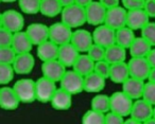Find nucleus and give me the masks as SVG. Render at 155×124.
Listing matches in <instances>:
<instances>
[{
  "mask_svg": "<svg viewBox=\"0 0 155 124\" xmlns=\"http://www.w3.org/2000/svg\"><path fill=\"white\" fill-rule=\"evenodd\" d=\"M61 21L66 24L71 29L80 28L87 22L86 10L75 3L65 7L61 13Z\"/></svg>",
  "mask_w": 155,
  "mask_h": 124,
  "instance_id": "1",
  "label": "nucleus"
},
{
  "mask_svg": "<svg viewBox=\"0 0 155 124\" xmlns=\"http://www.w3.org/2000/svg\"><path fill=\"white\" fill-rule=\"evenodd\" d=\"M134 101L124 91H117L110 96V110L122 117H129L131 115Z\"/></svg>",
  "mask_w": 155,
  "mask_h": 124,
  "instance_id": "2",
  "label": "nucleus"
},
{
  "mask_svg": "<svg viewBox=\"0 0 155 124\" xmlns=\"http://www.w3.org/2000/svg\"><path fill=\"white\" fill-rule=\"evenodd\" d=\"M60 85L72 96L79 94L84 91V77L73 69L67 70L60 81Z\"/></svg>",
  "mask_w": 155,
  "mask_h": 124,
  "instance_id": "3",
  "label": "nucleus"
},
{
  "mask_svg": "<svg viewBox=\"0 0 155 124\" xmlns=\"http://www.w3.org/2000/svg\"><path fill=\"white\" fill-rule=\"evenodd\" d=\"M20 102L30 104L36 101V89L35 82L31 79H20L13 86Z\"/></svg>",
  "mask_w": 155,
  "mask_h": 124,
  "instance_id": "4",
  "label": "nucleus"
},
{
  "mask_svg": "<svg viewBox=\"0 0 155 124\" xmlns=\"http://www.w3.org/2000/svg\"><path fill=\"white\" fill-rule=\"evenodd\" d=\"M35 89H36V101L41 103H50L58 87H56V82L43 75L35 81Z\"/></svg>",
  "mask_w": 155,
  "mask_h": 124,
  "instance_id": "5",
  "label": "nucleus"
},
{
  "mask_svg": "<svg viewBox=\"0 0 155 124\" xmlns=\"http://www.w3.org/2000/svg\"><path fill=\"white\" fill-rule=\"evenodd\" d=\"M0 24H1V28L16 33L22 31L25 27V19L22 14L19 12L15 10H7L1 14Z\"/></svg>",
  "mask_w": 155,
  "mask_h": 124,
  "instance_id": "6",
  "label": "nucleus"
},
{
  "mask_svg": "<svg viewBox=\"0 0 155 124\" xmlns=\"http://www.w3.org/2000/svg\"><path fill=\"white\" fill-rule=\"evenodd\" d=\"M50 28V36L49 39L55 43L56 45L62 46L65 44H68L71 41V37H72V29L63 21L55 22V24H51Z\"/></svg>",
  "mask_w": 155,
  "mask_h": 124,
  "instance_id": "7",
  "label": "nucleus"
},
{
  "mask_svg": "<svg viewBox=\"0 0 155 124\" xmlns=\"http://www.w3.org/2000/svg\"><path fill=\"white\" fill-rule=\"evenodd\" d=\"M94 43L104 48L116 44V30L103 24L96 27L93 32Z\"/></svg>",
  "mask_w": 155,
  "mask_h": 124,
  "instance_id": "8",
  "label": "nucleus"
},
{
  "mask_svg": "<svg viewBox=\"0 0 155 124\" xmlns=\"http://www.w3.org/2000/svg\"><path fill=\"white\" fill-rule=\"evenodd\" d=\"M85 10H86L87 24H89L91 26L98 27L105 22L107 9L100 2L99 0L93 1L91 5L85 8Z\"/></svg>",
  "mask_w": 155,
  "mask_h": 124,
  "instance_id": "9",
  "label": "nucleus"
},
{
  "mask_svg": "<svg viewBox=\"0 0 155 124\" xmlns=\"http://www.w3.org/2000/svg\"><path fill=\"white\" fill-rule=\"evenodd\" d=\"M127 65H129L130 74L132 77H136L142 81L148 80L149 73L152 67L147 57H131L127 62Z\"/></svg>",
  "mask_w": 155,
  "mask_h": 124,
  "instance_id": "10",
  "label": "nucleus"
},
{
  "mask_svg": "<svg viewBox=\"0 0 155 124\" xmlns=\"http://www.w3.org/2000/svg\"><path fill=\"white\" fill-rule=\"evenodd\" d=\"M127 10L123 5H118L116 8L107 10L106 18L104 24L110 26V28L118 30L127 26Z\"/></svg>",
  "mask_w": 155,
  "mask_h": 124,
  "instance_id": "11",
  "label": "nucleus"
},
{
  "mask_svg": "<svg viewBox=\"0 0 155 124\" xmlns=\"http://www.w3.org/2000/svg\"><path fill=\"white\" fill-rule=\"evenodd\" d=\"M70 43L79 50L80 53H87L91 46L95 44L93 33L84 29H77L73 31Z\"/></svg>",
  "mask_w": 155,
  "mask_h": 124,
  "instance_id": "12",
  "label": "nucleus"
},
{
  "mask_svg": "<svg viewBox=\"0 0 155 124\" xmlns=\"http://www.w3.org/2000/svg\"><path fill=\"white\" fill-rule=\"evenodd\" d=\"M66 71L67 67L64 64H62L58 58L48 60V62H43V65H41L43 75L54 82H60L66 73Z\"/></svg>",
  "mask_w": 155,
  "mask_h": 124,
  "instance_id": "13",
  "label": "nucleus"
},
{
  "mask_svg": "<svg viewBox=\"0 0 155 124\" xmlns=\"http://www.w3.org/2000/svg\"><path fill=\"white\" fill-rule=\"evenodd\" d=\"M153 108H154V106L144 99H137L134 101L130 116L135 118L139 123H144L147 120L150 119L153 116Z\"/></svg>",
  "mask_w": 155,
  "mask_h": 124,
  "instance_id": "14",
  "label": "nucleus"
},
{
  "mask_svg": "<svg viewBox=\"0 0 155 124\" xmlns=\"http://www.w3.org/2000/svg\"><path fill=\"white\" fill-rule=\"evenodd\" d=\"M27 34L29 35L34 46H39L41 44L49 41L50 28L44 24L34 22L27 27Z\"/></svg>",
  "mask_w": 155,
  "mask_h": 124,
  "instance_id": "15",
  "label": "nucleus"
},
{
  "mask_svg": "<svg viewBox=\"0 0 155 124\" xmlns=\"http://www.w3.org/2000/svg\"><path fill=\"white\" fill-rule=\"evenodd\" d=\"M20 100L13 87L3 86L0 89V107L3 110H15L20 104Z\"/></svg>",
  "mask_w": 155,
  "mask_h": 124,
  "instance_id": "16",
  "label": "nucleus"
},
{
  "mask_svg": "<svg viewBox=\"0 0 155 124\" xmlns=\"http://www.w3.org/2000/svg\"><path fill=\"white\" fill-rule=\"evenodd\" d=\"M149 22H150V16L146 13L143 9L127 11V26L133 29L134 31H141Z\"/></svg>",
  "mask_w": 155,
  "mask_h": 124,
  "instance_id": "17",
  "label": "nucleus"
},
{
  "mask_svg": "<svg viewBox=\"0 0 155 124\" xmlns=\"http://www.w3.org/2000/svg\"><path fill=\"white\" fill-rule=\"evenodd\" d=\"M80 52L71 43L65 44L58 47V60L62 64H64L67 68H70L74 65L75 60H78Z\"/></svg>",
  "mask_w": 155,
  "mask_h": 124,
  "instance_id": "18",
  "label": "nucleus"
},
{
  "mask_svg": "<svg viewBox=\"0 0 155 124\" xmlns=\"http://www.w3.org/2000/svg\"><path fill=\"white\" fill-rule=\"evenodd\" d=\"M51 106L53 107L55 110L65 111L70 109L71 105H72V94L69 93L62 87L58 88L55 93L53 94L51 101Z\"/></svg>",
  "mask_w": 155,
  "mask_h": 124,
  "instance_id": "19",
  "label": "nucleus"
},
{
  "mask_svg": "<svg viewBox=\"0 0 155 124\" xmlns=\"http://www.w3.org/2000/svg\"><path fill=\"white\" fill-rule=\"evenodd\" d=\"M34 66V56L30 52L17 54V56H16L15 60L13 63V67L17 74H29L33 70Z\"/></svg>",
  "mask_w": 155,
  "mask_h": 124,
  "instance_id": "20",
  "label": "nucleus"
},
{
  "mask_svg": "<svg viewBox=\"0 0 155 124\" xmlns=\"http://www.w3.org/2000/svg\"><path fill=\"white\" fill-rule=\"evenodd\" d=\"M144 85H146L144 81L130 77L122 84V91H124L133 100H137V99L142 98L143 96Z\"/></svg>",
  "mask_w": 155,
  "mask_h": 124,
  "instance_id": "21",
  "label": "nucleus"
},
{
  "mask_svg": "<svg viewBox=\"0 0 155 124\" xmlns=\"http://www.w3.org/2000/svg\"><path fill=\"white\" fill-rule=\"evenodd\" d=\"M105 77L93 71L84 77V91L88 93H99L105 87Z\"/></svg>",
  "mask_w": 155,
  "mask_h": 124,
  "instance_id": "22",
  "label": "nucleus"
},
{
  "mask_svg": "<svg viewBox=\"0 0 155 124\" xmlns=\"http://www.w3.org/2000/svg\"><path fill=\"white\" fill-rule=\"evenodd\" d=\"M130 77H131V74H130V69L127 63L121 62L116 63V64H110V80L113 83L122 85Z\"/></svg>",
  "mask_w": 155,
  "mask_h": 124,
  "instance_id": "23",
  "label": "nucleus"
},
{
  "mask_svg": "<svg viewBox=\"0 0 155 124\" xmlns=\"http://www.w3.org/2000/svg\"><path fill=\"white\" fill-rule=\"evenodd\" d=\"M33 46L34 45H33L32 41L30 39L26 31H19V32L14 33L12 47L17 52V54L31 52Z\"/></svg>",
  "mask_w": 155,
  "mask_h": 124,
  "instance_id": "24",
  "label": "nucleus"
},
{
  "mask_svg": "<svg viewBox=\"0 0 155 124\" xmlns=\"http://www.w3.org/2000/svg\"><path fill=\"white\" fill-rule=\"evenodd\" d=\"M58 47L60 46L56 45L52 41H47L45 43L41 44L37 46L36 53L38 58L41 62H48V60H56L58 55Z\"/></svg>",
  "mask_w": 155,
  "mask_h": 124,
  "instance_id": "25",
  "label": "nucleus"
},
{
  "mask_svg": "<svg viewBox=\"0 0 155 124\" xmlns=\"http://www.w3.org/2000/svg\"><path fill=\"white\" fill-rule=\"evenodd\" d=\"M152 48L151 44L142 36L136 37L129 48L130 55L131 57H146Z\"/></svg>",
  "mask_w": 155,
  "mask_h": 124,
  "instance_id": "26",
  "label": "nucleus"
},
{
  "mask_svg": "<svg viewBox=\"0 0 155 124\" xmlns=\"http://www.w3.org/2000/svg\"><path fill=\"white\" fill-rule=\"evenodd\" d=\"M96 62L88 55L87 53H82L79 55L78 60H75L74 65L72 66V69L82 74L83 77L91 73L95 70Z\"/></svg>",
  "mask_w": 155,
  "mask_h": 124,
  "instance_id": "27",
  "label": "nucleus"
},
{
  "mask_svg": "<svg viewBox=\"0 0 155 124\" xmlns=\"http://www.w3.org/2000/svg\"><path fill=\"white\" fill-rule=\"evenodd\" d=\"M125 60H127V49L124 47L118 44H114L106 48L105 60H107L110 64L125 62Z\"/></svg>",
  "mask_w": 155,
  "mask_h": 124,
  "instance_id": "28",
  "label": "nucleus"
},
{
  "mask_svg": "<svg viewBox=\"0 0 155 124\" xmlns=\"http://www.w3.org/2000/svg\"><path fill=\"white\" fill-rule=\"evenodd\" d=\"M64 7L60 0H41V12L45 17L53 18L58 15H61Z\"/></svg>",
  "mask_w": 155,
  "mask_h": 124,
  "instance_id": "29",
  "label": "nucleus"
},
{
  "mask_svg": "<svg viewBox=\"0 0 155 124\" xmlns=\"http://www.w3.org/2000/svg\"><path fill=\"white\" fill-rule=\"evenodd\" d=\"M135 38V31L127 26L116 30V44L124 47L125 49H129Z\"/></svg>",
  "mask_w": 155,
  "mask_h": 124,
  "instance_id": "30",
  "label": "nucleus"
},
{
  "mask_svg": "<svg viewBox=\"0 0 155 124\" xmlns=\"http://www.w3.org/2000/svg\"><path fill=\"white\" fill-rule=\"evenodd\" d=\"M91 107L95 110L101 111L103 113H108L110 110V96L102 93L97 94L91 100Z\"/></svg>",
  "mask_w": 155,
  "mask_h": 124,
  "instance_id": "31",
  "label": "nucleus"
},
{
  "mask_svg": "<svg viewBox=\"0 0 155 124\" xmlns=\"http://www.w3.org/2000/svg\"><path fill=\"white\" fill-rule=\"evenodd\" d=\"M41 0H18V5L22 13L34 15L41 12Z\"/></svg>",
  "mask_w": 155,
  "mask_h": 124,
  "instance_id": "32",
  "label": "nucleus"
},
{
  "mask_svg": "<svg viewBox=\"0 0 155 124\" xmlns=\"http://www.w3.org/2000/svg\"><path fill=\"white\" fill-rule=\"evenodd\" d=\"M82 123L84 124H104L105 123V113L101 111L89 109L83 115Z\"/></svg>",
  "mask_w": 155,
  "mask_h": 124,
  "instance_id": "33",
  "label": "nucleus"
},
{
  "mask_svg": "<svg viewBox=\"0 0 155 124\" xmlns=\"http://www.w3.org/2000/svg\"><path fill=\"white\" fill-rule=\"evenodd\" d=\"M15 73L13 65L0 64V84L2 86L8 85L10 82L13 81Z\"/></svg>",
  "mask_w": 155,
  "mask_h": 124,
  "instance_id": "34",
  "label": "nucleus"
},
{
  "mask_svg": "<svg viewBox=\"0 0 155 124\" xmlns=\"http://www.w3.org/2000/svg\"><path fill=\"white\" fill-rule=\"evenodd\" d=\"M16 56H17V52L13 49L12 46L0 47V64L13 65Z\"/></svg>",
  "mask_w": 155,
  "mask_h": 124,
  "instance_id": "35",
  "label": "nucleus"
},
{
  "mask_svg": "<svg viewBox=\"0 0 155 124\" xmlns=\"http://www.w3.org/2000/svg\"><path fill=\"white\" fill-rule=\"evenodd\" d=\"M105 51H106V48L102 47L100 45H97V44H94L91 47V49L88 50L87 54L95 62H99V60H105Z\"/></svg>",
  "mask_w": 155,
  "mask_h": 124,
  "instance_id": "36",
  "label": "nucleus"
},
{
  "mask_svg": "<svg viewBox=\"0 0 155 124\" xmlns=\"http://www.w3.org/2000/svg\"><path fill=\"white\" fill-rule=\"evenodd\" d=\"M141 36L155 47V22H149L141 30Z\"/></svg>",
  "mask_w": 155,
  "mask_h": 124,
  "instance_id": "37",
  "label": "nucleus"
},
{
  "mask_svg": "<svg viewBox=\"0 0 155 124\" xmlns=\"http://www.w3.org/2000/svg\"><path fill=\"white\" fill-rule=\"evenodd\" d=\"M142 99L148 101V102L150 103V104H152L153 106L155 105V83L154 82L148 81L146 83Z\"/></svg>",
  "mask_w": 155,
  "mask_h": 124,
  "instance_id": "38",
  "label": "nucleus"
},
{
  "mask_svg": "<svg viewBox=\"0 0 155 124\" xmlns=\"http://www.w3.org/2000/svg\"><path fill=\"white\" fill-rule=\"evenodd\" d=\"M95 72H97L98 74L102 75L105 79H110V64L105 60H99L96 62L95 65Z\"/></svg>",
  "mask_w": 155,
  "mask_h": 124,
  "instance_id": "39",
  "label": "nucleus"
},
{
  "mask_svg": "<svg viewBox=\"0 0 155 124\" xmlns=\"http://www.w3.org/2000/svg\"><path fill=\"white\" fill-rule=\"evenodd\" d=\"M14 33L5 28L0 29V47H10L12 46Z\"/></svg>",
  "mask_w": 155,
  "mask_h": 124,
  "instance_id": "40",
  "label": "nucleus"
},
{
  "mask_svg": "<svg viewBox=\"0 0 155 124\" xmlns=\"http://www.w3.org/2000/svg\"><path fill=\"white\" fill-rule=\"evenodd\" d=\"M144 1L146 0H121V3L127 11H133V10L143 9Z\"/></svg>",
  "mask_w": 155,
  "mask_h": 124,
  "instance_id": "41",
  "label": "nucleus"
},
{
  "mask_svg": "<svg viewBox=\"0 0 155 124\" xmlns=\"http://www.w3.org/2000/svg\"><path fill=\"white\" fill-rule=\"evenodd\" d=\"M124 117L110 110L105 113V124H122L124 123Z\"/></svg>",
  "mask_w": 155,
  "mask_h": 124,
  "instance_id": "42",
  "label": "nucleus"
},
{
  "mask_svg": "<svg viewBox=\"0 0 155 124\" xmlns=\"http://www.w3.org/2000/svg\"><path fill=\"white\" fill-rule=\"evenodd\" d=\"M143 10L150 18H155V0H146Z\"/></svg>",
  "mask_w": 155,
  "mask_h": 124,
  "instance_id": "43",
  "label": "nucleus"
},
{
  "mask_svg": "<svg viewBox=\"0 0 155 124\" xmlns=\"http://www.w3.org/2000/svg\"><path fill=\"white\" fill-rule=\"evenodd\" d=\"M100 2L104 5L107 10L113 9V8H116L119 5L120 0H99Z\"/></svg>",
  "mask_w": 155,
  "mask_h": 124,
  "instance_id": "44",
  "label": "nucleus"
},
{
  "mask_svg": "<svg viewBox=\"0 0 155 124\" xmlns=\"http://www.w3.org/2000/svg\"><path fill=\"white\" fill-rule=\"evenodd\" d=\"M148 62L150 63L151 67H155V47H153L151 49V51L149 52V54L146 56Z\"/></svg>",
  "mask_w": 155,
  "mask_h": 124,
  "instance_id": "45",
  "label": "nucleus"
},
{
  "mask_svg": "<svg viewBox=\"0 0 155 124\" xmlns=\"http://www.w3.org/2000/svg\"><path fill=\"white\" fill-rule=\"evenodd\" d=\"M94 0H75L74 3L78 5H80V7H83V8H86L87 5H89L91 2H93Z\"/></svg>",
  "mask_w": 155,
  "mask_h": 124,
  "instance_id": "46",
  "label": "nucleus"
},
{
  "mask_svg": "<svg viewBox=\"0 0 155 124\" xmlns=\"http://www.w3.org/2000/svg\"><path fill=\"white\" fill-rule=\"evenodd\" d=\"M148 81L154 82V83H155V67H152V69H151L150 73H149Z\"/></svg>",
  "mask_w": 155,
  "mask_h": 124,
  "instance_id": "47",
  "label": "nucleus"
},
{
  "mask_svg": "<svg viewBox=\"0 0 155 124\" xmlns=\"http://www.w3.org/2000/svg\"><path fill=\"white\" fill-rule=\"evenodd\" d=\"M60 1H61V3H62L63 7L65 8V7H68V5H73L75 0H60Z\"/></svg>",
  "mask_w": 155,
  "mask_h": 124,
  "instance_id": "48",
  "label": "nucleus"
},
{
  "mask_svg": "<svg viewBox=\"0 0 155 124\" xmlns=\"http://www.w3.org/2000/svg\"><path fill=\"white\" fill-rule=\"evenodd\" d=\"M1 1L5 3H13V2H15V1H17V0H1Z\"/></svg>",
  "mask_w": 155,
  "mask_h": 124,
  "instance_id": "49",
  "label": "nucleus"
},
{
  "mask_svg": "<svg viewBox=\"0 0 155 124\" xmlns=\"http://www.w3.org/2000/svg\"><path fill=\"white\" fill-rule=\"evenodd\" d=\"M153 117L155 118V105H154V108H153Z\"/></svg>",
  "mask_w": 155,
  "mask_h": 124,
  "instance_id": "50",
  "label": "nucleus"
}]
</instances>
